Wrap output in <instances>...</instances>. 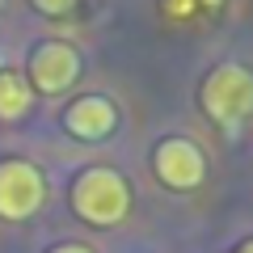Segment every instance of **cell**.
Here are the masks:
<instances>
[{"label": "cell", "instance_id": "cell-9", "mask_svg": "<svg viewBox=\"0 0 253 253\" xmlns=\"http://www.w3.org/2000/svg\"><path fill=\"white\" fill-rule=\"evenodd\" d=\"M51 253H93V249H89V245H55Z\"/></svg>", "mask_w": 253, "mask_h": 253}, {"label": "cell", "instance_id": "cell-7", "mask_svg": "<svg viewBox=\"0 0 253 253\" xmlns=\"http://www.w3.org/2000/svg\"><path fill=\"white\" fill-rule=\"evenodd\" d=\"M30 81L21 72H0V118H21L30 110Z\"/></svg>", "mask_w": 253, "mask_h": 253}, {"label": "cell", "instance_id": "cell-1", "mask_svg": "<svg viewBox=\"0 0 253 253\" xmlns=\"http://www.w3.org/2000/svg\"><path fill=\"white\" fill-rule=\"evenodd\" d=\"M199 101H203V110H207V118L215 126L232 131L236 123H245L253 114V72L245 63H232V59L215 63L207 72V81H203V89H199Z\"/></svg>", "mask_w": 253, "mask_h": 253}, {"label": "cell", "instance_id": "cell-5", "mask_svg": "<svg viewBox=\"0 0 253 253\" xmlns=\"http://www.w3.org/2000/svg\"><path fill=\"white\" fill-rule=\"evenodd\" d=\"M76 76H81V55H76L72 42H38L34 55H30V84L38 93H63L72 89Z\"/></svg>", "mask_w": 253, "mask_h": 253}, {"label": "cell", "instance_id": "cell-3", "mask_svg": "<svg viewBox=\"0 0 253 253\" xmlns=\"http://www.w3.org/2000/svg\"><path fill=\"white\" fill-rule=\"evenodd\" d=\"M152 169H156V177H161L169 190H194V186H203V177H207V156H203V148L194 144V139L169 135V139L156 144Z\"/></svg>", "mask_w": 253, "mask_h": 253}, {"label": "cell", "instance_id": "cell-8", "mask_svg": "<svg viewBox=\"0 0 253 253\" xmlns=\"http://www.w3.org/2000/svg\"><path fill=\"white\" fill-rule=\"evenodd\" d=\"M38 13H46V17H63V13L76 9V0H30Z\"/></svg>", "mask_w": 253, "mask_h": 253}, {"label": "cell", "instance_id": "cell-4", "mask_svg": "<svg viewBox=\"0 0 253 253\" xmlns=\"http://www.w3.org/2000/svg\"><path fill=\"white\" fill-rule=\"evenodd\" d=\"M46 199V181L30 161H0V215L30 219Z\"/></svg>", "mask_w": 253, "mask_h": 253}, {"label": "cell", "instance_id": "cell-6", "mask_svg": "<svg viewBox=\"0 0 253 253\" xmlns=\"http://www.w3.org/2000/svg\"><path fill=\"white\" fill-rule=\"evenodd\" d=\"M63 126L76 139H106V135H114V126H118V110L110 97L89 93V97H76L72 106L63 110Z\"/></svg>", "mask_w": 253, "mask_h": 253}, {"label": "cell", "instance_id": "cell-2", "mask_svg": "<svg viewBox=\"0 0 253 253\" xmlns=\"http://www.w3.org/2000/svg\"><path fill=\"white\" fill-rule=\"evenodd\" d=\"M72 207H76V215H81L84 224L110 228V224H118V219H126V211H131V186H126L123 173L106 169V165L84 169L81 177L72 181Z\"/></svg>", "mask_w": 253, "mask_h": 253}, {"label": "cell", "instance_id": "cell-10", "mask_svg": "<svg viewBox=\"0 0 253 253\" xmlns=\"http://www.w3.org/2000/svg\"><path fill=\"white\" fill-rule=\"evenodd\" d=\"M236 253H253V241H245V245H241V249H236Z\"/></svg>", "mask_w": 253, "mask_h": 253}]
</instances>
